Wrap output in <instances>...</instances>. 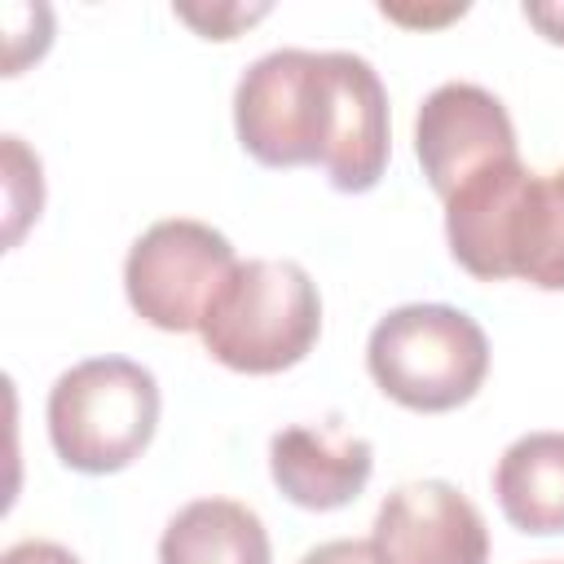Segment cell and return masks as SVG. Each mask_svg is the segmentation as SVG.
I'll return each instance as SVG.
<instances>
[{
	"mask_svg": "<svg viewBox=\"0 0 564 564\" xmlns=\"http://www.w3.org/2000/svg\"><path fill=\"white\" fill-rule=\"evenodd\" d=\"M234 128L256 163H317L344 194L375 189L388 167V88L357 53L256 57L234 88Z\"/></svg>",
	"mask_w": 564,
	"mask_h": 564,
	"instance_id": "6da1fadb",
	"label": "cell"
},
{
	"mask_svg": "<svg viewBox=\"0 0 564 564\" xmlns=\"http://www.w3.org/2000/svg\"><path fill=\"white\" fill-rule=\"evenodd\" d=\"M454 260L480 278H524L564 291V167L529 172L520 159L476 172L445 198Z\"/></svg>",
	"mask_w": 564,
	"mask_h": 564,
	"instance_id": "7a4b0ae2",
	"label": "cell"
},
{
	"mask_svg": "<svg viewBox=\"0 0 564 564\" xmlns=\"http://www.w3.org/2000/svg\"><path fill=\"white\" fill-rule=\"evenodd\" d=\"M203 348L242 375H278L308 357L322 335V295L295 260H238L216 291Z\"/></svg>",
	"mask_w": 564,
	"mask_h": 564,
	"instance_id": "3957f363",
	"label": "cell"
},
{
	"mask_svg": "<svg viewBox=\"0 0 564 564\" xmlns=\"http://www.w3.org/2000/svg\"><path fill=\"white\" fill-rule=\"evenodd\" d=\"M375 383L405 410L441 414L476 397L489 370V339L476 317L449 304H401L375 322L366 344Z\"/></svg>",
	"mask_w": 564,
	"mask_h": 564,
	"instance_id": "277c9868",
	"label": "cell"
},
{
	"mask_svg": "<svg viewBox=\"0 0 564 564\" xmlns=\"http://www.w3.org/2000/svg\"><path fill=\"white\" fill-rule=\"evenodd\" d=\"M159 427V383L141 361L88 357L48 392V441L75 471H123Z\"/></svg>",
	"mask_w": 564,
	"mask_h": 564,
	"instance_id": "5b68a950",
	"label": "cell"
},
{
	"mask_svg": "<svg viewBox=\"0 0 564 564\" xmlns=\"http://www.w3.org/2000/svg\"><path fill=\"white\" fill-rule=\"evenodd\" d=\"M234 247L220 229L203 220H159L150 225L123 264V291L137 317L159 330H198L216 291L234 273Z\"/></svg>",
	"mask_w": 564,
	"mask_h": 564,
	"instance_id": "8992f818",
	"label": "cell"
},
{
	"mask_svg": "<svg viewBox=\"0 0 564 564\" xmlns=\"http://www.w3.org/2000/svg\"><path fill=\"white\" fill-rule=\"evenodd\" d=\"M414 154L423 163L427 185L449 198L458 185H467L476 172L520 159L516 128L507 106L480 88V84H441L427 93L414 119Z\"/></svg>",
	"mask_w": 564,
	"mask_h": 564,
	"instance_id": "52a82bcc",
	"label": "cell"
},
{
	"mask_svg": "<svg viewBox=\"0 0 564 564\" xmlns=\"http://www.w3.org/2000/svg\"><path fill=\"white\" fill-rule=\"evenodd\" d=\"M370 542L383 564H485L489 560L485 516L449 480H414L392 489L375 516Z\"/></svg>",
	"mask_w": 564,
	"mask_h": 564,
	"instance_id": "ba28073f",
	"label": "cell"
},
{
	"mask_svg": "<svg viewBox=\"0 0 564 564\" xmlns=\"http://www.w3.org/2000/svg\"><path fill=\"white\" fill-rule=\"evenodd\" d=\"M375 467V449L366 436L344 432L339 423H295L269 441L273 485L308 511L348 507Z\"/></svg>",
	"mask_w": 564,
	"mask_h": 564,
	"instance_id": "9c48e42d",
	"label": "cell"
},
{
	"mask_svg": "<svg viewBox=\"0 0 564 564\" xmlns=\"http://www.w3.org/2000/svg\"><path fill=\"white\" fill-rule=\"evenodd\" d=\"M159 564H273L264 520L234 498H198L181 507L163 538Z\"/></svg>",
	"mask_w": 564,
	"mask_h": 564,
	"instance_id": "30bf717a",
	"label": "cell"
},
{
	"mask_svg": "<svg viewBox=\"0 0 564 564\" xmlns=\"http://www.w3.org/2000/svg\"><path fill=\"white\" fill-rule=\"evenodd\" d=\"M494 494L520 533H564V432L511 441L494 467Z\"/></svg>",
	"mask_w": 564,
	"mask_h": 564,
	"instance_id": "8fae6325",
	"label": "cell"
},
{
	"mask_svg": "<svg viewBox=\"0 0 564 564\" xmlns=\"http://www.w3.org/2000/svg\"><path fill=\"white\" fill-rule=\"evenodd\" d=\"M300 564H383L375 542H361V538H335V542H322L313 546Z\"/></svg>",
	"mask_w": 564,
	"mask_h": 564,
	"instance_id": "7c38bea8",
	"label": "cell"
},
{
	"mask_svg": "<svg viewBox=\"0 0 564 564\" xmlns=\"http://www.w3.org/2000/svg\"><path fill=\"white\" fill-rule=\"evenodd\" d=\"M185 22H194V26H203L207 31V40H229L234 31L225 26V22H251V18H260L264 9H212V13H203V9H176Z\"/></svg>",
	"mask_w": 564,
	"mask_h": 564,
	"instance_id": "4fadbf2b",
	"label": "cell"
},
{
	"mask_svg": "<svg viewBox=\"0 0 564 564\" xmlns=\"http://www.w3.org/2000/svg\"><path fill=\"white\" fill-rule=\"evenodd\" d=\"M0 564H79V560H75L66 546H57V542H44V538H26V542L9 546Z\"/></svg>",
	"mask_w": 564,
	"mask_h": 564,
	"instance_id": "5bb4252c",
	"label": "cell"
},
{
	"mask_svg": "<svg viewBox=\"0 0 564 564\" xmlns=\"http://www.w3.org/2000/svg\"><path fill=\"white\" fill-rule=\"evenodd\" d=\"M524 18L538 22V26L546 31V40L564 44V13H555V9H524Z\"/></svg>",
	"mask_w": 564,
	"mask_h": 564,
	"instance_id": "9a60e30c",
	"label": "cell"
},
{
	"mask_svg": "<svg viewBox=\"0 0 564 564\" xmlns=\"http://www.w3.org/2000/svg\"><path fill=\"white\" fill-rule=\"evenodd\" d=\"M546 564H560V560H546Z\"/></svg>",
	"mask_w": 564,
	"mask_h": 564,
	"instance_id": "2e32d148",
	"label": "cell"
}]
</instances>
